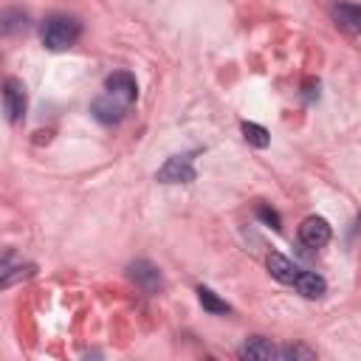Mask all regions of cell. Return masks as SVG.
Listing matches in <instances>:
<instances>
[{
    "label": "cell",
    "instance_id": "cell-10",
    "mask_svg": "<svg viewBox=\"0 0 361 361\" xmlns=\"http://www.w3.org/2000/svg\"><path fill=\"white\" fill-rule=\"evenodd\" d=\"M240 358H248V361H271V358H276V347L268 338H262V336H251V338L243 341Z\"/></svg>",
    "mask_w": 361,
    "mask_h": 361
},
{
    "label": "cell",
    "instance_id": "cell-8",
    "mask_svg": "<svg viewBox=\"0 0 361 361\" xmlns=\"http://www.w3.org/2000/svg\"><path fill=\"white\" fill-rule=\"evenodd\" d=\"M265 265H268L271 276H274L276 282H285V285H293V279H296V274H299V268H296L285 254H279V251H271V254L265 257Z\"/></svg>",
    "mask_w": 361,
    "mask_h": 361
},
{
    "label": "cell",
    "instance_id": "cell-15",
    "mask_svg": "<svg viewBox=\"0 0 361 361\" xmlns=\"http://www.w3.org/2000/svg\"><path fill=\"white\" fill-rule=\"evenodd\" d=\"M243 135H245V141L251 144V147H268V141H271V135H268V130L262 127V124H254V121H243Z\"/></svg>",
    "mask_w": 361,
    "mask_h": 361
},
{
    "label": "cell",
    "instance_id": "cell-2",
    "mask_svg": "<svg viewBox=\"0 0 361 361\" xmlns=\"http://www.w3.org/2000/svg\"><path fill=\"white\" fill-rule=\"evenodd\" d=\"M127 276H130V282H133L135 288H141V290L149 293V296L164 288V274H161V268H158L155 262H149V259H135V262H130V265H127Z\"/></svg>",
    "mask_w": 361,
    "mask_h": 361
},
{
    "label": "cell",
    "instance_id": "cell-6",
    "mask_svg": "<svg viewBox=\"0 0 361 361\" xmlns=\"http://www.w3.org/2000/svg\"><path fill=\"white\" fill-rule=\"evenodd\" d=\"M299 240L307 248H322L330 243V223L324 217H307L299 226Z\"/></svg>",
    "mask_w": 361,
    "mask_h": 361
},
{
    "label": "cell",
    "instance_id": "cell-16",
    "mask_svg": "<svg viewBox=\"0 0 361 361\" xmlns=\"http://www.w3.org/2000/svg\"><path fill=\"white\" fill-rule=\"evenodd\" d=\"M276 358H302V361H313L316 353L310 347H302V344H288L282 350H276Z\"/></svg>",
    "mask_w": 361,
    "mask_h": 361
},
{
    "label": "cell",
    "instance_id": "cell-13",
    "mask_svg": "<svg viewBox=\"0 0 361 361\" xmlns=\"http://www.w3.org/2000/svg\"><path fill=\"white\" fill-rule=\"evenodd\" d=\"M34 274V265H11L8 257H0V288H8Z\"/></svg>",
    "mask_w": 361,
    "mask_h": 361
},
{
    "label": "cell",
    "instance_id": "cell-1",
    "mask_svg": "<svg viewBox=\"0 0 361 361\" xmlns=\"http://www.w3.org/2000/svg\"><path fill=\"white\" fill-rule=\"evenodd\" d=\"M82 34V25L76 17H68V14H51L42 28H39V39L48 51H68Z\"/></svg>",
    "mask_w": 361,
    "mask_h": 361
},
{
    "label": "cell",
    "instance_id": "cell-11",
    "mask_svg": "<svg viewBox=\"0 0 361 361\" xmlns=\"http://www.w3.org/2000/svg\"><path fill=\"white\" fill-rule=\"evenodd\" d=\"M333 20L338 23V28H344L353 37L361 31V8L355 3H336L333 6Z\"/></svg>",
    "mask_w": 361,
    "mask_h": 361
},
{
    "label": "cell",
    "instance_id": "cell-3",
    "mask_svg": "<svg viewBox=\"0 0 361 361\" xmlns=\"http://www.w3.org/2000/svg\"><path fill=\"white\" fill-rule=\"evenodd\" d=\"M25 107H28V96H25V85L20 79H6L3 82V110H6V118L8 121H20L25 116Z\"/></svg>",
    "mask_w": 361,
    "mask_h": 361
},
{
    "label": "cell",
    "instance_id": "cell-5",
    "mask_svg": "<svg viewBox=\"0 0 361 361\" xmlns=\"http://www.w3.org/2000/svg\"><path fill=\"white\" fill-rule=\"evenodd\" d=\"M161 183H192L195 180V166L189 155H172L155 175Z\"/></svg>",
    "mask_w": 361,
    "mask_h": 361
},
{
    "label": "cell",
    "instance_id": "cell-7",
    "mask_svg": "<svg viewBox=\"0 0 361 361\" xmlns=\"http://www.w3.org/2000/svg\"><path fill=\"white\" fill-rule=\"evenodd\" d=\"M90 113H93V118L102 121V124H118V121L124 118V113H127V104H121L118 99H113V96L104 93V96H99V99L93 102Z\"/></svg>",
    "mask_w": 361,
    "mask_h": 361
},
{
    "label": "cell",
    "instance_id": "cell-17",
    "mask_svg": "<svg viewBox=\"0 0 361 361\" xmlns=\"http://www.w3.org/2000/svg\"><path fill=\"white\" fill-rule=\"evenodd\" d=\"M257 217H259L265 226H271V228H282V217H279V212L271 209L268 203H259V206H257Z\"/></svg>",
    "mask_w": 361,
    "mask_h": 361
},
{
    "label": "cell",
    "instance_id": "cell-9",
    "mask_svg": "<svg viewBox=\"0 0 361 361\" xmlns=\"http://www.w3.org/2000/svg\"><path fill=\"white\" fill-rule=\"evenodd\" d=\"M293 288H296L305 299H322V296L327 293V282H324L319 274L302 271V268H299V274H296V279H293Z\"/></svg>",
    "mask_w": 361,
    "mask_h": 361
},
{
    "label": "cell",
    "instance_id": "cell-12",
    "mask_svg": "<svg viewBox=\"0 0 361 361\" xmlns=\"http://www.w3.org/2000/svg\"><path fill=\"white\" fill-rule=\"evenodd\" d=\"M28 28V14L23 8H6L0 11V34H23Z\"/></svg>",
    "mask_w": 361,
    "mask_h": 361
},
{
    "label": "cell",
    "instance_id": "cell-4",
    "mask_svg": "<svg viewBox=\"0 0 361 361\" xmlns=\"http://www.w3.org/2000/svg\"><path fill=\"white\" fill-rule=\"evenodd\" d=\"M104 90H107V96H113V99H118L121 104H133L135 102V96H138V82H135V76L133 73H127V71H113L107 79H104Z\"/></svg>",
    "mask_w": 361,
    "mask_h": 361
},
{
    "label": "cell",
    "instance_id": "cell-14",
    "mask_svg": "<svg viewBox=\"0 0 361 361\" xmlns=\"http://www.w3.org/2000/svg\"><path fill=\"white\" fill-rule=\"evenodd\" d=\"M197 299H200V305L209 310V313H214V316H220V313H228V305L212 290V288H197Z\"/></svg>",
    "mask_w": 361,
    "mask_h": 361
}]
</instances>
